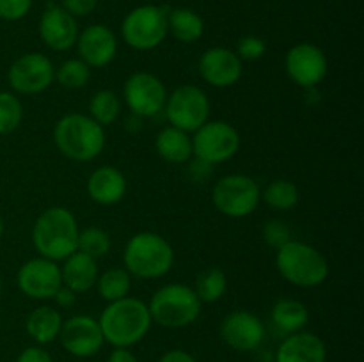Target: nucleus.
<instances>
[{"label": "nucleus", "mask_w": 364, "mask_h": 362, "mask_svg": "<svg viewBox=\"0 0 364 362\" xmlns=\"http://www.w3.org/2000/svg\"><path fill=\"white\" fill-rule=\"evenodd\" d=\"M105 343L114 348H130L141 343L151 329L148 304L134 297L109 302L98 318Z\"/></svg>", "instance_id": "nucleus-1"}, {"label": "nucleus", "mask_w": 364, "mask_h": 362, "mask_svg": "<svg viewBox=\"0 0 364 362\" xmlns=\"http://www.w3.org/2000/svg\"><path fill=\"white\" fill-rule=\"evenodd\" d=\"M78 227L73 213L64 206H52L36 219L32 226V245L41 258L59 263L78 248Z\"/></svg>", "instance_id": "nucleus-2"}, {"label": "nucleus", "mask_w": 364, "mask_h": 362, "mask_svg": "<svg viewBox=\"0 0 364 362\" xmlns=\"http://www.w3.org/2000/svg\"><path fill=\"white\" fill-rule=\"evenodd\" d=\"M53 142L63 156L73 162H91L105 148V128L87 114L71 112L53 126Z\"/></svg>", "instance_id": "nucleus-3"}, {"label": "nucleus", "mask_w": 364, "mask_h": 362, "mask_svg": "<svg viewBox=\"0 0 364 362\" xmlns=\"http://www.w3.org/2000/svg\"><path fill=\"white\" fill-rule=\"evenodd\" d=\"M124 270L137 279H160L174 265V248L162 234L141 231L128 240L123 252Z\"/></svg>", "instance_id": "nucleus-4"}, {"label": "nucleus", "mask_w": 364, "mask_h": 362, "mask_svg": "<svg viewBox=\"0 0 364 362\" xmlns=\"http://www.w3.org/2000/svg\"><path fill=\"white\" fill-rule=\"evenodd\" d=\"M276 252L277 272L294 286L316 287L329 277V263L326 256L313 245L290 240Z\"/></svg>", "instance_id": "nucleus-5"}, {"label": "nucleus", "mask_w": 364, "mask_h": 362, "mask_svg": "<svg viewBox=\"0 0 364 362\" xmlns=\"http://www.w3.org/2000/svg\"><path fill=\"white\" fill-rule=\"evenodd\" d=\"M155 323L166 329H185L199 318L203 302L188 284L171 283L159 287L148 304Z\"/></svg>", "instance_id": "nucleus-6"}, {"label": "nucleus", "mask_w": 364, "mask_h": 362, "mask_svg": "<svg viewBox=\"0 0 364 362\" xmlns=\"http://www.w3.org/2000/svg\"><path fill=\"white\" fill-rule=\"evenodd\" d=\"M167 13L169 7L153 6V4L132 9L121 23L123 41L139 52H148L160 46L169 34Z\"/></svg>", "instance_id": "nucleus-7"}, {"label": "nucleus", "mask_w": 364, "mask_h": 362, "mask_svg": "<svg viewBox=\"0 0 364 362\" xmlns=\"http://www.w3.org/2000/svg\"><path fill=\"white\" fill-rule=\"evenodd\" d=\"M213 206L230 219H244L256 212L262 201V188L247 174H228L212 190Z\"/></svg>", "instance_id": "nucleus-8"}, {"label": "nucleus", "mask_w": 364, "mask_h": 362, "mask_svg": "<svg viewBox=\"0 0 364 362\" xmlns=\"http://www.w3.org/2000/svg\"><path fill=\"white\" fill-rule=\"evenodd\" d=\"M240 149V133L228 121H206L194 131L192 151L205 165H217L233 158Z\"/></svg>", "instance_id": "nucleus-9"}, {"label": "nucleus", "mask_w": 364, "mask_h": 362, "mask_svg": "<svg viewBox=\"0 0 364 362\" xmlns=\"http://www.w3.org/2000/svg\"><path fill=\"white\" fill-rule=\"evenodd\" d=\"M164 112L171 126L194 133L210 121V99L198 85H180L167 94Z\"/></svg>", "instance_id": "nucleus-10"}, {"label": "nucleus", "mask_w": 364, "mask_h": 362, "mask_svg": "<svg viewBox=\"0 0 364 362\" xmlns=\"http://www.w3.org/2000/svg\"><path fill=\"white\" fill-rule=\"evenodd\" d=\"M7 82L14 94H41L55 82V66L45 53H25L11 64Z\"/></svg>", "instance_id": "nucleus-11"}, {"label": "nucleus", "mask_w": 364, "mask_h": 362, "mask_svg": "<svg viewBox=\"0 0 364 362\" xmlns=\"http://www.w3.org/2000/svg\"><path fill=\"white\" fill-rule=\"evenodd\" d=\"M166 84L149 71H135L123 85V99L137 117H153L164 110L167 99Z\"/></svg>", "instance_id": "nucleus-12"}, {"label": "nucleus", "mask_w": 364, "mask_h": 362, "mask_svg": "<svg viewBox=\"0 0 364 362\" xmlns=\"http://www.w3.org/2000/svg\"><path fill=\"white\" fill-rule=\"evenodd\" d=\"M284 70L295 85L302 89H316L326 80L329 62L320 46L299 43L287 52Z\"/></svg>", "instance_id": "nucleus-13"}, {"label": "nucleus", "mask_w": 364, "mask_h": 362, "mask_svg": "<svg viewBox=\"0 0 364 362\" xmlns=\"http://www.w3.org/2000/svg\"><path fill=\"white\" fill-rule=\"evenodd\" d=\"M16 284L18 290L32 300H52L63 286L60 265L41 256L28 259L18 270Z\"/></svg>", "instance_id": "nucleus-14"}, {"label": "nucleus", "mask_w": 364, "mask_h": 362, "mask_svg": "<svg viewBox=\"0 0 364 362\" xmlns=\"http://www.w3.org/2000/svg\"><path fill=\"white\" fill-rule=\"evenodd\" d=\"M59 339L64 350L78 358L92 357L105 344L98 319L87 314L71 316L63 322Z\"/></svg>", "instance_id": "nucleus-15"}, {"label": "nucleus", "mask_w": 364, "mask_h": 362, "mask_svg": "<svg viewBox=\"0 0 364 362\" xmlns=\"http://www.w3.org/2000/svg\"><path fill=\"white\" fill-rule=\"evenodd\" d=\"M220 337L237 351H255L265 339V325L249 311H233L220 322Z\"/></svg>", "instance_id": "nucleus-16"}, {"label": "nucleus", "mask_w": 364, "mask_h": 362, "mask_svg": "<svg viewBox=\"0 0 364 362\" xmlns=\"http://www.w3.org/2000/svg\"><path fill=\"white\" fill-rule=\"evenodd\" d=\"M198 70L206 84L217 89H226L238 84L244 66L235 50L213 46L199 57Z\"/></svg>", "instance_id": "nucleus-17"}, {"label": "nucleus", "mask_w": 364, "mask_h": 362, "mask_svg": "<svg viewBox=\"0 0 364 362\" xmlns=\"http://www.w3.org/2000/svg\"><path fill=\"white\" fill-rule=\"evenodd\" d=\"M78 59L84 60L89 67H105L116 59L117 38L109 27L102 23L89 25L78 32L77 43Z\"/></svg>", "instance_id": "nucleus-18"}, {"label": "nucleus", "mask_w": 364, "mask_h": 362, "mask_svg": "<svg viewBox=\"0 0 364 362\" xmlns=\"http://www.w3.org/2000/svg\"><path fill=\"white\" fill-rule=\"evenodd\" d=\"M38 31L46 48L53 52H66L73 48L78 38L77 18H73L55 4H50L41 14Z\"/></svg>", "instance_id": "nucleus-19"}, {"label": "nucleus", "mask_w": 364, "mask_h": 362, "mask_svg": "<svg viewBox=\"0 0 364 362\" xmlns=\"http://www.w3.org/2000/svg\"><path fill=\"white\" fill-rule=\"evenodd\" d=\"M127 176L114 165H102L87 177V195L100 206H112L127 194Z\"/></svg>", "instance_id": "nucleus-20"}, {"label": "nucleus", "mask_w": 364, "mask_h": 362, "mask_svg": "<svg viewBox=\"0 0 364 362\" xmlns=\"http://www.w3.org/2000/svg\"><path fill=\"white\" fill-rule=\"evenodd\" d=\"M327 346L322 337L313 332L288 334L276 351V362H326Z\"/></svg>", "instance_id": "nucleus-21"}, {"label": "nucleus", "mask_w": 364, "mask_h": 362, "mask_svg": "<svg viewBox=\"0 0 364 362\" xmlns=\"http://www.w3.org/2000/svg\"><path fill=\"white\" fill-rule=\"evenodd\" d=\"M98 275L96 259L80 251H75L73 254L68 256L60 265V280L77 295L91 291L96 286Z\"/></svg>", "instance_id": "nucleus-22"}, {"label": "nucleus", "mask_w": 364, "mask_h": 362, "mask_svg": "<svg viewBox=\"0 0 364 362\" xmlns=\"http://www.w3.org/2000/svg\"><path fill=\"white\" fill-rule=\"evenodd\" d=\"M155 149L160 158L169 163H185L194 156L191 133L171 124L159 131L155 138Z\"/></svg>", "instance_id": "nucleus-23"}, {"label": "nucleus", "mask_w": 364, "mask_h": 362, "mask_svg": "<svg viewBox=\"0 0 364 362\" xmlns=\"http://www.w3.org/2000/svg\"><path fill=\"white\" fill-rule=\"evenodd\" d=\"M63 322L64 319L59 309L52 307V305H41L27 316L25 330L34 343L48 344L59 339Z\"/></svg>", "instance_id": "nucleus-24"}, {"label": "nucleus", "mask_w": 364, "mask_h": 362, "mask_svg": "<svg viewBox=\"0 0 364 362\" xmlns=\"http://www.w3.org/2000/svg\"><path fill=\"white\" fill-rule=\"evenodd\" d=\"M167 28L178 41L191 45L203 38L205 21L196 11L187 9V7H176V9H169L167 13Z\"/></svg>", "instance_id": "nucleus-25"}, {"label": "nucleus", "mask_w": 364, "mask_h": 362, "mask_svg": "<svg viewBox=\"0 0 364 362\" xmlns=\"http://www.w3.org/2000/svg\"><path fill=\"white\" fill-rule=\"evenodd\" d=\"M272 323L287 334H295L304 330L309 322V311L306 304L295 298H281L274 304L270 312Z\"/></svg>", "instance_id": "nucleus-26"}, {"label": "nucleus", "mask_w": 364, "mask_h": 362, "mask_svg": "<svg viewBox=\"0 0 364 362\" xmlns=\"http://www.w3.org/2000/svg\"><path fill=\"white\" fill-rule=\"evenodd\" d=\"M87 116L92 117L100 126H110L121 116V98L110 89H100L89 99Z\"/></svg>", "instance_id": "nucleus-27"}, {"label": "nucleus", "mask_w": 364, "mask_h": 362, "mask_svg": "<svg viewBox=\"0 0 364 362\" xmlns=\"http://www.w3.org/2000/svg\"><path fill=\"white\" fill-rule=\"evenodd\" d=\"M96 290L100 297L109 304V302L121 300L128 297L132 290V275L124 268H109L100 273L96 280Z\"/></svg>", "instance_id": "nucleus-28"}, {"label": "nucleus", "mask_w": 364, "mask_h": 362, "mask_svg": "<svg viewBox=\"0 0 364 362\" xmlns=\"http://www.w3.org/2000/svg\"><path fill=\"white\" fill-rule=\"evenodd\" d=\"M192 287H194L196 295H198L203 304H213V302H219L226 295L228 277L220 268L210 266V268L199 272Z\"/></svg>", "instance_id": "nucleus-29"}, {"label": "nucleus", "mask_w": 364, "mask_h": 362, "mask_svg": "<svg viewBox=\"0 0 364 362\" xmlns=\"http://www.w3.org/2000/svg\"><path fill=\"white\" fill-rule=\"evenodd\" d=\"M299 188L290 180H274L262 190V199L276 212H288L299 202Z\"/></svg>", "instance_id": "nucleus-30"}, {"label": "nucleus", "mask_w": 364, "mask_h": 362, "mask_svg": "<svg viewBox=\"0 0 364 362\" xmlns=\"http://www.w3.org/2000/svg\"><path fill=\"white\" fill-rule=\"evenodd\" d=\"M91 80V67L80 59H68L55 67V82L66 89H80Z\"/></svg>", "instance_id": "nucleus-31"}, {"label": "nucleus", "mask_w": 364, "mask_h": 362, "mask_svg": "<svg viewBox=\"0 0 364 362\" xmlns=\"http://www.w3.org/2000/svg\"><path fill=\"white\" fill-rule=\"evenodd\" d=\"M23 121V105L13 91H0V135H9Z\"/></svg>", "instance_id": "nucleus-32"}, {"label": "nucleus", "mask_w": 364, "mask_h": 362, "mask_svg": "<svg viewBox=\"0 0 364 362\" xmlns=\"http://www.w3.org/2000/svg\"><path fill=\"white\" fill-rule=\"evenodd\" d=\"M112 241L107 231L102 227H85L78 234V248L77 251L84 252V254L91 256V258L98 259L109 254Z\"/></svg>", "instance_id": "nucleus-33"}, {"label": "nucleus", "mask_w": 364, "mask_h": 362, "mask_svg": "<svg viewBox=\"0 0 364 362\" xmlns=\"http://www.w3.org/2000/svg\"><path fill=\"white\" fill-rule=\"evenodd\" d=\"M267 52V45L262 38L258 35H244V38L238 39L237 43V50L235 53L238 55V59L244 62V60H258L265 55Z\"/></svg>", "instance_id": "nucleus-34"}, {"label": "nucleus", "mask_w": 364, "mask_h": 362, "mask_svg": "<svg viewBox=\"0 0 364 362\" xmlns=\"http://www.w3.org/2000/svg\"><path fill=\"white\" fill-rule=\"evenodd\" d=\"M263 238L276 251L283 247V245H287L290 240H294L291 238V229L287 224L281 222V220H269L263 226Z\"/></svg>", "instance_id": "nucleus-35"}, {"label": "nucleus", "mask_w": 364, "mask_h": 362, "mask_svg": "<svg viewBox=\"0 0 364 362\" xmlns=\"http://www.w3.org/2000/svg\"><path fill=\"white\" fill-rule=\"evenodd\" d=\"M32 0H0V20L18 21L28 14Z\"/></svg>", "instance_id": "nucleus-36"}, {"label": "nucleus", "mask_w": 364, "mask_h": 362, "mask_svg": "<svg viewBox=\"0 0 364 362\" xmlns=\"http://www.w3.org/2000/svg\"><path fill=\"white\" fill-rule=\"evenodd\" d=\"M98 6V0H60V7L73 18L87 16Z\"/></svg>", "instance_id": "nucleus-37"}, {"label": "nucleus", "mask_w": 364, "mask_h": 362, "mask_svg": "<svg viewBox=\"0 0 364 362\" xmlns=\"http://www.w3.org/2000/svg\"><path fill=\"white\" fill-rule=\"evenodd\" d=\"M16 362H53L52 355L46 350H43L41 346H28L18 355Z\"/></svg>", "instance_id": "nucleus-38"}, {"label": "nucleus", "mask_w": 364, "mask_h": 362, "mask_svg": "<svg viewBox=\"0 0 364 362\" xmlns=\"http://www.w3.org/2000/svg\"><path fill=\"white\" fill-rule=\"evenodd\" d=\"M77 297H78V295L75 293L73 290H70V287H66L63 284V286L57 290V293L53 295V300H55V304L59 305V307L70 309V307H73L75 304H77Z\"/></svg>", "instance_id": "nucleus-39"}, {"label": "nucleus", "mask_w": 364, "mask_h": 362, "mask_svg": "<svg viewBox=\"0 0 364 362\" xmlns=\"http://www.w3.org/2000/svg\"><path fill=\"white\" fill-rule=\"evenodd\" d=\"M159 362H198L194 355H191L185 350H169L159 358Z\"/></svg>", "instance_id": "nucleus-40"}, {"label": "nucleus", "mask_w": 364, "mask_h": 362, "mask_svg": "<svg viewBox=\"0 0 364 362\" xmlns=\"http://www.w3.org/2000/svg\"><path fill=\"white\" fill-rule=\"evenodd\" d=\"M107 362H139L137 357L128 348H114Z\"/></svg>", "instance_id": "nucleus-41"}, {"label": "nucleus", "mask_w": 364, "mask_h": 362, "mask_svg": "<svg viewBox=\"0 0 364 362\" xmlns=\"http://www.w3.org/2000/svg\"><path fill=\"white\" fill-rule=\"evenodd\" d=\"M2 236H4V219L2 215H0V240H2Z\"/></svg>", "instance_id": "nucleus-42"}, {"label": "nucleus", "mask_w": 364, "mask_h": 362, "mask_svg": "<svg viewBox=\"0 0 364 362\" xmlns=\"http://www.w3.org/2000/svg\"><path fill=\"white\" fill-rule=\"evenodd\" d=\"M0 295H2V277H0Z\"/></svg>", "instance_id": "nucleus-43"}]
</instances>
